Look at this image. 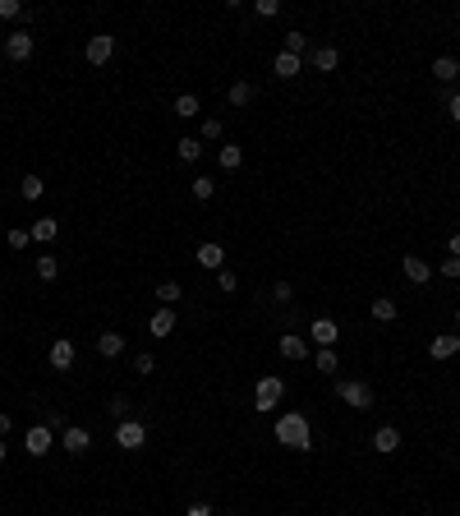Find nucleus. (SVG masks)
<instances>
[{"mask_svg": "<svg viewBox=\"0 0 460 516\" xmlns=\"http://www.w3.org/2000/svg\"><path fill=\"white\" fill-rule=\"evenodd\" d=\"M180 295H184V290H180V281H161V286H156V305H166V309H171Z\"/></svg>", "mask_w": 460, "mask_h": 516, "instance_id": "30", "label": "nucleus"}, {"mask_svg": "<svg viewBox=\"0 0 460 516\" xmlns=\"http://www.w3.org/2000/svg\"><path fill=\"white\" fill-rule=\"evenodd\" d=\"M217 162H221V171H240L244 167V148H240V143H221Z\"/></svg>", "mask_w": 460, "mask_h": 516, "instance_id": "23", "label": "nucleus"}, {"mask_svg": "<svg viewBox=\"0 0 460 516\" xmlns=\"http://www.w3.org/2000/svg\"><path fill=\"white\" fill-rule=\"evenodd\" d=\"M33 272H37V277H42V281H55V277H60V258H51V254H42V258H37V263H33Z\"/></svg>", "mask_w": 460, "mask_h": 516, "instance_id": "29", "label": "nucleus"}, {"mask_svg": "<svg viewBox=\"0 0 460 516\" xmlns=\"http://www.w3.org/2000/svg\"><path fill=\"white\" fill-rule=\"evenodd\" d=\"M281 355H286V359H309V342H304V337H299V332H286V337H281Z\"/></svg>", "mask_w": 460, "mask_h": 516, "instance_id": "21", "label": "nucleus"}, {"mask_svg": "<svg viewBox=\"0 0 460 516\" xmlns=\"http://www.w3.org/2000/svg\"><path fill=\"white\" fill-rule=\"evenodd\" d=\"M433 79L437 83H456L460 79V60H456V56H437V60H433Z\"/></svg>", "mask_w": 460, "mask_h": 516, "instance_id": "20", "label": "nucleus"}, {"mask_svg": "<svg viewBox=\"0 0 460 516\" xmlns=\"http://www.w3.org/2000/svg\"><path fill=\"white\" fill-rule=\"evenodd\" d=\"M5 456H9V443H5V438H0V461H5Z\"/></svg>", "mask_w": 460, "mask_h": 516, "instance_id": "47", "label": "nucleus"}, {"mask_svg": "<svg viewBox=\"0 0 460 516\" xmlns=\"http://www.w3.org/2000/svg\"><path fill=\"white\" fill-rule=\"evenodd\" d=\"M148 332L161 342V337H171L175 332V309H166V305H156L152 309V318H148Z\"/></svg>", "mask_w": 460, "mask_h": 516, "instance_id": "14", "label": "nucleus"}, {"mask_svg": "<svg viewBox=\"0 0 460 516\" xmlns=\"http://www.w3.org/2000/svg\"><path fill=\"white\" fill-rule=\"evenodd\" d=\"M175 152H180V162H198V157H203V139H193V134H184V139L175 143Z\"/></svg>", "mask_w": 460, "mask_h": 516, "instance_id": "28", "label": "nucleus"}, {"mask_svg": "<svg viewBox=\"0 0 460 516\" xmlns=\"http://www.w3.org/2000/svg\"><path fill=\"white\" fill-rule=\"evenodd\" d=\"M281 51H290V56H299V60H304V51H309V37L295 28V33H286V46H281Z\"/></svg>", "mask_w": 460, "mask_h": 516, "instance_id": "31", "label": "nucleus"}, {"mask_svg": "<svg viewBox=\"0 0 460 516\" xmlns=\"http://www.w3.org/2000/svg\"><path fill=\"white\" fill-rule=\"evenodd\" d=\"M212 194H217V180H212V175H198V180H193V199H198V203H208Z\"/></svg>", "mask_w": 460, "mask_h": 516, "instance_id": "32", "label": "nucleus"}, {"mask_svg": "<svg viewBox=\"0 0 460 516\" xmlns=\"http://www.w3.org/2000/svg\"><path fill=\"white\" fill-rule=\"evenodd\" d=\"M5 19H23V5H18V0H0V23H5Z\"/></svg>", "mask_w": 460, "mask_h": 516, "instance_id": "39", "label": "nucleus"}, {"mask_svg": "<svg viewBox=\"0 0 460 516\" xmlns=\"http://www.w3.org/2000/svg\"><path fill=\"white\" fill-rule=\"evenodd\" d=\"M313 369H318V374H327V378H336L341 355H336V350H318V355H313Z\"/></svg>", "mask_w": 460, "mask_h": 516, "instance_id": "27", "label": "nucleus"}, {"mask_svg": "<svg viewBox=\"0 0 460 516\" xmlns=\"http://www.w3.org/2000/svg\"><path fill=\"white\" fill-rule=\"evenodd\" d=\"M309 337L318 342V350H336V342H341V323L322 314V318H313V323H309Z\"/></svg>", "mask_w": 460, "mask_h": 516, "instance_id": "5", "label": "nucleus"}, {"mask_svg": "<svg viewBox=\"0 0 460 516\" xmlns=\"http://www.w3.org/2000/svg\"><path fill=\"white\" fill-rule=\"evenodd\" d=\"M456 327H460V309H456Z\"/></svg>", "mask_w": 460, "mask_h": 516, "instance_id": "48", "label": "nucleus"}, {"mask_svg": "<svg viewBox=\"0 0 460 516\" xmlns=\"http://www.w3.org/2000/svg\"><path fill=\"white\" fill-rule=\"evenodd\" d=\"M55 443H60V438H55L51 429H46V424H33V429L23 433V452H28V456H46Z\"/></svg>", "mask_w": 460, "mask_h": 516, "instance_id": "8", "label": "nucleus"}, {"mask_svg": "<svg viewBox=\"0 0 460 516\" xmlns=\"http://www.w3.org/2000/svg\"><path fill=\"white\" fill-rule=\"evenodd\" d=\"M28 236H33L37 245H51V240L60 236V221H55V217H37L33 226H28Z\"/></svg>", "mask_w": 460, "mask_h": 516, "instance_id": "18", "label": "nucleus"}, {"mask_svg": "<svg viewBox=\"0 0 460 516\" xmlns=\"http://www.w3.org/2000/svg\"><path fill=\"white\" fill-rule=\"evenodd\" d=\"M221 134H226V130H221V120H212V115H208V120H203V139H208V143H217Z\"/></svg>", "mask_w": 460, "mask_h": 516, "instance_id": "41", "label": "nucleus"}, {"mask_svg": "<svg viewBox=\"0 0 460 516\" xmlns=\"http://www.w3.org/2000/svg\"><path fill=\"white\" fill-rule=\"evenodd\" d=\"M60 447H65V452H70V456H83L87 447H92V433H87L83 424H70V429L60 433Z\"/></svg>", "mask_w": 460, "mask_h": 516, "instance_id": "11", "label": "nucleus"}, {"mask_svg": "<svg viewBox=\"0 0 460 516\" xmlns=\"http://www.w3.org/2000/svg\"><path fill=\"white\" fill-rule=\"evenodd\" d=\"M437 272H442L446 281H460V258H451V254H446L442 263H437Z\"/></svg>", "mask_w": 460, "mask_h": 516, "instance_id": "35", "label": "nucleus"}, {"mask_svg": "<svg viewBox=\"0 0 460 516\" xmlns=\"http://www.w3.org/2000/svg\"><path fill=\"white\" fill-rule=\"evenodd\" d=\"M400 272H405V281H414V286L433 281V263L419 258V254H405V258H400Z\"/></svg>", "mask_w": 460, "mask_h": 516, "instance_id": "10", "label": "nucleus"}, {"mask_svg": "<svg viewBox=\"0 0 460 516\" xmlns=\"http://www.w3.org/2000/svg\"><path fill=\"white\" fill-rule=\"evenodd\" d=\"M368 443H373V452L378 456H391L400 447V429H391V424H383V429H378L373 438H368Z\"/></svg>", "mask_w": 460, "mask_h": 516, "instance_id": "17", "label": "nucleus"}, {"mask_svg": "<svg viewBox=\"0 0 460 516\" xmlns=\"http://www.w3.org/2000/svg\"><path fill=\"white\" fill-rule=\"evenodd\" d=\"M309 60H313V70H318V74H331L341 65V51H336V46H313Z\"/></svg>", "mask_w": 460, "mask_h": 516, "instance_id": "16", "label": "nucleus"}, {"mask_svg": "<svg viewBox=\"0 0 460 516\" xmlns=\"http://www.w3.org/2000/svg\"><path fill=\"white\" fill-rule=\"evenodd\" d=\"M446 115H451V120L460 125V93L451 88V93H446Z\"/></svg>", "mask_w": 460, "mask_h": 516, "instance_id": "43", "label": "nucleus"}, {"mask_svg": "<svg viewBox=\"0 0 460 516\" xmlns=\"http://www.w3.org/2000/svg\"><path fill=\"white\" fill-rule=\"evenodd\" d=\"M281 396H286V383H281L277 374L258 378V387H253V411H258V415L277 411V406H281Z\"/></svg>", "mask_w": 460, "mask_h": 516, "instance_id": "2", "label": "nucleus"}, {"mask_svg": "<svg viewBox=\"0 0 460 516\" xmlns=\"http://www.w3.org/2000/svg\"><path fill=\"white\" fill-rule=\"evenodd\" d=\"M217 286L226 290V295H235V290H240V277H235L230 268H221V272H217Z\"/></svg>", "mask_w": 460, "mask_h": 516, "instance_id": "34", "label": "nucleus"}, {"mask_svg": "<svg viewBox=\"0 0 460 516\" xmlns=\"http://www.w3.org/2000/svg\"><path fill=\"white\" fill-rule=\"evenodd\" d=\"M193 258H198V268H208V272H221V268H226V249H221L217 240L198 245V249H193Z\"/></svg>", "mask_w": 460, "mask_h": 516, "instance_id": "13", "label": "nucleus"}, {"mask_svg": "<svg viewBox=\"0 0 460 516\" xmlns=\"http://www.w3.org/2000/svg\"><path fill=\"white\" fill-rule=\"evenodd\" d=\"M396 314H400V309H396V300H391V295H373V318H378V323H396Z\"/></svg>", "mask_w": 460, "mask_h": 516, "instance_id": "24", "label": "nucleus"}, {"mask_svg": "<svg viewBox=\"0 0 460 516\" xmlns=\"http://www.w3.org/2000/svg\"><path fill=\"white\" fill-rule=\"evenodd\" d=\"M74 359H78L74 342H70V337H55V342H51V350H46V364H51L55 374H65V369H74Z\"/></svg>", "mask_w": 460, "mask_h": 516, "instance_id": "7", "label": "nucleus"}, {"mask_svg": "<svg viewBox=\"0 0 460 516\" xmlns=\"http://www.w3.org/2000/svg\"><path fill=\"white\" fill-rule=\"evenodd\" d=\"M5 433H14V415L0 411V438H5Z\"/></svg>", "mask_w": 460, "mask_h": 516, "instance_id": "45", "label": "nucleus"}, {"mask_svg": "<svg viewBox=\"0 0 460 516\" xmlns=\"http://www.w3.org/2000/svg\"><path fill=\"white\" fill-rule=\"evenodd\" d=\"M115 56V37L111 33H92L87 37V46H83V60L87 65H106Z\"/></svg>", "mask_w": 460, "mask_h": 516, "instance_id": "6", "label": "nucleus"}, {"mask_svg": "<svg viewBox=\"0 0 460 516\" xmlns=\"http://www.w3.org/2000/svg\"><path fill=\"white\" fill-rule=\"evenodd\" d=\"M106 411L115 415V424H120V420H129V396H115V401L106 406Z\"/></svg>", "mask_w": 460, "mask_h": 516, "instance_id": "38", "label": "nucleus"}, {"mask_svg": "<svg viewBox=\"0 0 460 516\" xmlns=\"http://www.w3.org/2000/svg\"><path fill=\"white\" fill-rule=\"evenodd\" d=\"M272 74H277V79H295V74H304V60L290 56V51H281L277 60H272Z\"/></svg>", "mask_w": 460, "mask_h": 516, "instance_id": "19", "label": "nucleus"}, {"mask_svg": "<svg viewBox=\"0 0 460 516\" xmlns=\"http://www.w3.org/2000/svg\"><path fill=\"white\" fill-rule=\"evenodd\" d=\"M226 102H230V106H249V102H253V83H249V79H235L230 93H226Z\"/></svg>", "mask_w": 460, "mask_h": 516, "instance_id": "25", "label": "nucleus"}, {"mask_svg": "<svg viewBox=\"0 0 460 516\" xmlns=\"http://www.w3.org/2000/svg\"><path fill=\"white\" fill-rule=\"evenodd\" d=\"M336 401H346L350 411H368L373 406V387L359 378H336Z\"/></svg>", "mask_w": 460, "mask_h": 516, "instance_id": "3", "label": "nucleus"}, {"mask_svg": "<svg viewBox=\"0 0 460 516\" xmlns=\"http://www.w3.org/2000/svg\"><path fill=\"white\" fill-rule=\"evenodd\" d=\"M28 245H33V236H28L23 226H14V231H9V249H28Z\"/></svg>", "mask_w": 460, "mask_h": 516, "instance_id": "40", "label": "nucleus"}, {"mask_svg": "<svg viewBox=\"0 0 460 516\" xmlns=\"http://www.w3.org/2000/svg\"><path fill=\"white\" fill-rule=\"evenodd\" d=\"M115 443H120V452H139V447L148 443V424L143 420H120L115 424Z\"/></svg>", "mask_w": 460, "mask_h": 516, "instance_id": "4", "label": "nucleus"}, {"mask_svg": "<svg viewBox=\"0 0 460 516\" xmlns=\"http://www.w3.org/2000/svg\"><path fill=\"white\" fill-rule=\"evenodd\" d=\"M272 300H277V305H290V300H295V286H290V281H277V286H272Z\"/></svg>", "mask_w": 460, "mask_h": 516, "instance_id": "36", "label": "nucleus"}, {"mask_svg": "<svg viewBox=\"0 0 460 516\" xmlns=\"http://www.w3.org/2000/svg\"><path fill=\"white\" fill-rule=\"evenodd\" d=\"M134 374H143V378L156 374V359H152V355H134Z\"/></svg>", "mask_w": 460, "mask_h": 516, "instance_id": "42", "label": "nucleus"}, {"mask_svg": "<svg viewBox=\"0 0 460 516\" xmlns=\"http://www.w3.org/2000/svg\"><path fill=\"white\" fill-rule=\"evenodd\" d=\"M253 14H258V19H277L281 14V0H253Z\"/></svg>", "mask_w": 460, "mask_h": 516, "instance_id": "33", "label": "nucleus"}, {"mask_svg": "<svg viewBox=\"0 0 460 516\" xmlns=\"http://www.w3.org/2000/svg\"><path fill=\"white\" fill-rule=\"evenodd\" d=\"M428 355L433 359H456L460 355V332H437L433 342H428Z\"/></svg>", "mask_w": 460, "mask_h": 516, "instance_id": "12", "label": "nucleus"}, {"mask_svg": "<svg viewBox=\"0 0 460 516\" xmlns=\"http://www.w3.org/2000/svg\"><path fill=\"white\" fill-rule=\"evenodd\" d=\"M272 433H277V443L290 447V452H309L313 447V429H309L304 411H281L277 424H272Z\"/></svg>", "mask_w": 460, "mask_h": 516, "instance_id": "1", "label": "nucleus"}, {"mask_svg": "<svg viewBox=\"0 0 460 516\" xmlns=\"http://www.w3.org/2000/svg\"><path fill=\"white\" fill-rule=\"evenodd\" d=\"M198 111H203V102L193 93H180V97H175V115H180V120H193Z\"/></svg>", "mask_w": 460, "mask_h": 516, "instance_id": "26", "label": "nucleus"}, {"mask_svg": "<svg viewBox=\"0 0 460 516\" xmlns=\"http://www.w3.org/2000/svg\"><path fill=\"white\" fill-rule=\"evenodd\" d=\"M97 355L102 359H120L124 355V332H97Z\"/></svg>", "mask_w": 460, "mask_h": 516, "instance_id": "15", "label": "nucleus"}, {"mask_svg": "<svg viewBox=\"0 0 460 516\" xmlns=\"http://www.w3.org/2000/svg\"><path fill=\"white\" fill-rule=\"evenodd\" d=\"M18 194H23L28 203H37V199H42V194H46V180H42V175H37V171H28L23 180H18Z\"/></svg>", "mask_w": 460, "mask_h": 516, "instance_id": "22", "label": "nucleus"}, {"mask_svg": "<svg viewBox=\"0 0 460 516\" xmlns=\"http://www.w3.org/2000/svg\"><path fill=\"white\" fill-rule=\"evenodd\" d=\"M33 33H23V28H18V33H9L5 37V60H14V65H23V60H33Z\"/></svg>", "mask_w": 460, "mask_h": 516, "instance_id": "9", "label": "nucleus"}, {"mask_svg": "<svg viewBox=\"0 0 460 516\" xmlns=\"http://www.w3.org/2000/svg\"><path fill=\"white\" fill-rule=\"evenodd\" d=\"M184 516H217V512H212V502H189V512H184Z\"/></svg>", "mask_w": 460, "mask_h": 516, "instance_id": "44", "label": "nucleus"}, {"mask_svg": "<svg viewBox=\"0 0 460 516\" xmlns=\"http://www.w3.org/2000/svg\"><path fill=\"white\" fill-rule=\"evenodd\" d=\"M46 429H51V433H65V429H70L65 411H46Z\"/></svg>", "mask_w": 460, "mask_h": 516, "instance_id": "37", "label": "nucleus"}, {"mask_svg": "<svg viewBox=\"0 0 460 516\" xmlns=\"http://www.w3.org/2000/svg\"><path fill=\"white\" fill-rule=\"evenodd\" d=\"M456 424H460V415H456Z\"/></svg>", "mask_w": 460, "mask_h": 516, "instance_id": "49", "label": "nucleus"}, {"mask_svg": "<svg viewBox=\"0 0 460 516\" xmlns=\"http://www.w3.org/2000/svg\"><path fill=\"white\" fill-rule=\"evenodd\" d=\"M451 258H460V231L451 236Z\"/></svg>", "mask_w": 460, "mask_h": 516, "instance_id": "46", "label": "nucleus"}]
</instances>
